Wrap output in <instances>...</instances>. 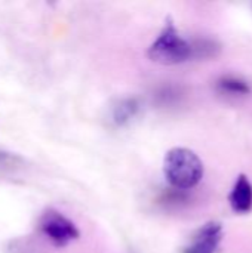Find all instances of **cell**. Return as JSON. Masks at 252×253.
<instances>
[{"label": "cell", "mask_w": 252, "mask_h": 253, "mask_svg": "<svg viewBox=\"0 0 252 253\" xmlns=\"http://www.w3.org/2000/svg\"><path fill=\"white\" fill-rule=\"evenodd\" d=\"M153 62L162 65H177L193 58V44L183 39L171 19L166 21L157 39L147 52Z\"/></svg>", "instance_id": "obj_2"}, {"label": "cell", "mask_w": 252, "mask_h": 253, "mask_svg": "<svg viewBox=\"0 0 252 253\" xmlns=\"http://www.w3.org/2000/svg\"><path fill=\"white\" fill-rule=\"evenodd\" d=\"M12 160H15V157L10 153H6V151H1L0 150V165H7Z\"/></svg>", "instance_id": "obj_8"}, {"label": "cell", "mask_w": 252, "mask_h": 253, "mask_svg": "<svg viewBox=\"0 0 252 253\" xmlns=\"http://www.w3.org/2000/svg\"><path fill=\"white\" fill-rule=\"evenodd\" d=\"M40 233L55 248H65L80 236L76 224L55 209H48L39 221Z\"/></svg>", "instance_id": "obj_3"}, {"label": "cell", "mask_w": 252, "mask_h": 253, "mask_svg": "<svg viewBox=\"0 0 252 253\" xmlns=\"http://www.w3.org/2000/svg\"><path fill=\"white\" fill-rule=\"evenodd\" d=\"M223 240V225L211 221L202 225L192 237L190 245L184 249V253H215Z\"/></svg>", "instance_id": "obj_4"}, {"label": "cell", "mask_w": 252, "mask_h": 253, "mask_svg": "<svg viewBox=\"0 0 252 253\" xmlns=\"http://www.w3.org/2000/svg\"><path fill=\"white\" fill-rule=\"evenodd\" d=\"M163 173L171 187L190 190L201 182L203 163L195 151L177 147L166 153L163 159Z\"/></svg>", "instance_id": "obj_1"}, {"label": "cell", "mask_w": 252, "mask_h": 253, "mask_svg": "<svg viewBox=\"0 0 252 253\" xmlns=\"http://www.w3.org/2000/svg\"><path fill=\"white\" fill-rule=\"evenodd\" d=\"M230 206L238 213H247L252 209V184L247 175H239L229 196Z\"/></svg>", "instance_id": "obj_5"}, {"label": "cell", "mask_w": 252, "mask_h": 253, "mask_svg": "<svg viewBox=\"0 0 252 253\" xmlns=\"http://www.w3.org/2000/svg\"><path fill=\"white\" fill-rule=\"evenodd\" d=\"M140 101L137 98H123L119 99L111 111V120L117 126L128 125L140 111Z\"/></svg>", "instance_id": "obj_6"}, {"label": "cell", "mask_w": 252, "mask_h": 253, "mask_svg": "<svg viewBox=\"0 0 252 253\" xmlns=\"http://www.w3.org/2000/svg\"><path fill=\"white\" fill-rule=\"evenodd\" d=\"M218 89L224 93H230V95H248L251 92L250 84L235 76H224L218 80L217 83Z\"/></svg>", "instance_id": "obj_7"}]
</instances>
